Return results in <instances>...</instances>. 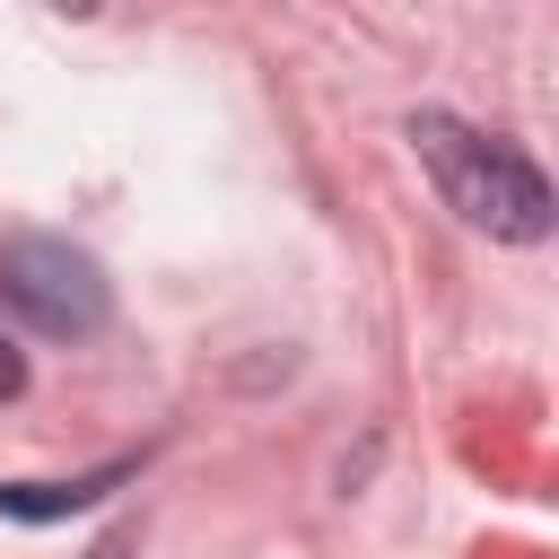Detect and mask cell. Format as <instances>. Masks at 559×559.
I'll return each mask as SVG.
<instances>
[{
    "label": "cell",
    "mask_w": 559,
    "mask_h": 559,
    "mask_svg": "<svg viewBox=\"0 0 559 559\" xmlns=\"http://www.w3.org/2000/svg\"><path fill=\"white\" fill-rule=\"evenodd\" d=\"M114 480H131V463H105V472H79V480H0V515H17V524H52V515L96 507Z\"/></svg>",
    "instance_id": "cell-3"
},
{
    "label": "cell",
    "mask_w": 559,
    "mask_h": 559,
    "mask_svg": "<svg viewBox=\"0 0 559 559\" xmlns=\"http://www.w3.org/2000/svg\"><path fill=\"white\" fill-rule=\"evenodd\" d=\"M0 306H17L35 332H52V341H87V332H105V314H114V280H105V262L87 253V245H70V236H9L0 245Z\"/></svg>",
    "instance_id": "cell-2"
},
{
    "label": "cell",
    "mask_w": 559,
    "mask_h": 559,
    "mask_svg": "<svg viewBox=\"0 0 559 559\" xmlns=\"http://www.w3.org/2000/svg\"><path fill=\"white\" fill-rule=\"evenodd\" d=\"M17 393H26V349L0 332V402H17Z\"/></svg>",
    "instance_id": "cell-4"
},
{
    "label": "cell",
    "mask_w": 559,
    "mask_h": 559,
    "mask_svg": "<svg viewBox=\"0 0 559 559\" xmlns=\"http://www.w3.org/2000/svg\"><path fill=\"white\" fill-rule=\"evenodd\" d=\"M87 559H131V542H105V550H87Z\"/></svg>",
    "instance_id": "cell-5"
},
{
    "label": "cell",
    "mask_w": 559,
    "mask_h": 559,
    "mask_svg": "<svg viewBox=\"0 0 559 559\" xmlns=\"http://www.w3.org/2000/svg\"><path fill=\"white\" fill-rule=\"evenodd\" d=\"M411 148H419L437 201L463 227L507 236V245H542L550 236V183L515 140H489V131H472L454 114H411Z\"/></svg>",
    "instance_id": "cell-1"
},
{
    "label": "cell",
    "mask_w": 559,
    "mask_h": 559,
    "mask_svg": "<svg viewBox=\"0 0 559 559\" xmlns=\"http://www.w3.org/2000/svg\"><path fill=\"white\" fill-rule=\"evenodd\" d=\"M70 9H96V0H70Z\"/></svg>",
    "instance_id": "cell-6"
}]
</instances>
